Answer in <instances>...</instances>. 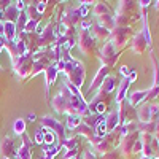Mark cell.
Instances as JSON below:
<instances>
[{
    "label": "cell",
    "instance_id": "6da1fadb",
    "mask_svg": "<svg viewBox=\"0 0 159 159\" xmlns=\"http://www.w3.org/2000/svg\"><path fill=\"white\" fill-rule=\"evenodd\" d=\"M72 94L70 91L62 84V88L59 89V92L52 97L51 100V107L54 108L56 113L59 115H69L70 113V103H72Z\"/></svg>",
    "mask_w": 159,
    "mask_h": 159
},
{
    "label": "cell",
    "instance_id": "7a4b0ae2",
    "mask_svg": "<svg viewBox=\"0 0 159 159\" xmlns=\"http://www.w3.org/2000/svg\"><path fill=\"white\" fill-rule=\"evenodd\" d=\"M76 46H78L80 52L84 54V56L99 54V51H97V42L92 38V35L89 34V30H78Z\"/></svg>",
    "mask_w": 159,
    "mask_h": 159
},
{
    "label": "cell",
    "instance_id": "3957f363",
    "mask_svg": "<svg viewBox=\"0 0 159 159\" xmlns=\"http://www.w3.org/2000/svg\"><path fill=\"white\" fill-rule=\"evenodd\" d=\"M132 37H134V29L132 27H115L111 30L110 40H111V43L115 45L116 51H119V49H123L127 45L129 40H132Z\"/></svg>",
    "mask_w": 159,
    "mask_h": 159
},
{
    "label": "cell",
    "instance_id": "277c9868",
    "mask_svg": "<svg viewBox=\"0 0 159 159\" xmlns=\"http://www.w3.org/2000/svg\"><path fill=\"white\" fill-rule=\"evenodd\" d=\"M97 56H99L102 65H107V67L111 69L116 64V61L119 59V51H116L115 45L111 43V40H108V42H105V45L102 46V49L99 51Z\"/></svg>",
    "mask_w": 159,
    "mask_h": 159
},
{
    "label": "cell",
    "instance_id": "5b68a950",
    "mask_svg": "<svg viewBox=\"0 0 159 159\" xmlns=\"http://www.w3.org/2000/svg\"><path fill=\"white\" fill-rule=\"evenodd\" d=\"M40 124H42L43 127H46L49 132H54V134L57 135L59 142H62L65 137H67V129H65V124H62L61 121H57L56 118H52V116H43L42 118V121H40Z\"/></svg>",
    "mask_w": 159,
    "mask_h": 159
},
{
    "label": "cell",
    "instance_id": "8992f818",
    "mask_svg": "<svg viewBox=\"0 0 159 159\" xmlns=\"http://www.w3.org/2000/svg\"><path fill=\"white\" fill-rule=\"evenodd\" d=\"M139 139H140V132H132V134H127L124 139H121V143H119V147H118L119 156H121L123 159H130L134 145Z\"/></svg>",
    "mask_w": 159,
    "mask_h": 159
},
{
    "label": "cell",
    "instance_id": "52a82bcc",
    "mask_svg": "<svg viewBox=\"0 0 159 159\" xmlns=\"http://www.w3.org/2000/svg\"><path fill=\"white\" fill-rule=\"evenodd\" d=\"M110 72H111V69L107 67V65H102V67L97 70V73L94 75V78H92V81H91V84H89V88H88V94H89V96L94 97V96L97 94V91L100 89L102 83L105 81V78L110 75Z\"/></svg>",
    "mask_w": 159,
    "mask_h": 159
},
{
    "label": "cell",
    "instance_id": "ba28073f",
    "mask_svg": "<svg viewBox=\"0 0 159 159\" xmlns=\"http://www.w3.org/2000/svg\"><path fill=\"white\" fill-rule=\"evenodd\" d=\"M81 22V16H80V10L78 7H70L67 8L64 13H62V16H61V24L64 25V27H76V25Z\"/></svg>",
    "mask_w": 159,
    "mask_h": 159
},
{
    "label": "cell",
    "instance_id": "9c48e42d",
    "mask_svg": "<svg viewBox=\"0 0 159 159\" xmlns=\"http://www.w3.org/2000/svg\"><path fill=\"white\" fill-rule=\"evenodd\" d=\"M118 113H119V121H121V124L135 121V118H137V108H132L127 102V99L118 105Z\"/></svg>",
    "mask_w": 159,
    "mask_h": 159
},
{
    "label": "cell",
    "instance_id": "30bf717a",
    "mask_svg": "<svg viewBox=\"0 0 159 159\" xmlns=\"http://www.w3.org/2000/svg\"><path fill=\"white\" fill-rule=\"evenodd\" d=\"M89 34L92 35V38H94L96 42H108L110 37H111V32L108 29H105L97 21H92V27L89 29Z\"/></svg>",
    "mask_w": 159,
    "mask_h": 159
},
{
    "label": "cell",
    "instance_id": "8fae6325",
    "mask_svg": "<svg viewBox=\"0 0 159 159\" xmlns=\"http://www.w3.org/2000/svg\"><path fill=\"white\" fill-rule=\"evenodd\" d=\"M137 10H139L137 2H127V0H124V2H119L118 10H116V15H123V16L130 18L132 21H135V19H137V18H135Z\"/></svg>",
    "mask_w": 159,
    "mask_h": 159
},
{
    "label": "cell",
    "instance_id": "7c38bea8",
    "mask_svg": "<svg viewBox=\"0 0 159 159\" xmlns=\"http://www.w3.org/2000/svg\"><path fill=\"white\" fill-rule=\"evenodd\" d=\"M147 48H150V46L147 43V40H145L143 34L142 32L134 34V37L130 40V51L134 52V54H143V52L147 51Z\"/></svg>",
    "mask_w": 159,
    "mask_h": 159
},
{
    "label": "cell",
    "instance_id": "4fadbf2b",
    "mask_svg": "<svg viewBox=\"0 0 159 159\" xmlns=\"http://www.w3.org/2000/svg\"><path fill=\"white\" fill-rule=\"evenodd\" d=\"M148 96V91H134V92H129L127 94V102L132 108H139L142 103H145Z\"/></svg>",
    "mask_w": 159,
    "mask_h": 159
},
{
    "label": "cell",
    "instance_id": "5bb4252c",
    "mask_svg": "<svg viewBox=\"0 0 159 159\" xmlns=\"http://www.w3.org/2000/svg\"><path fill=\"white\" fill-rule=\"evenodd\" d=\"M105 126H107L108 134H110V132H113V130H116L119 126H121L118 108L116 110H111V111H107V115H105Z\"/></svg>",
    "mask_w": 159,
    "mask_h": 159
},
{
    "label": "cell",
    "instance_id": "9a60e30c",
    "mask_svg": "<svg viewBox=\"0 0 159 159\" xmlns=\"http://www.w3.org/2000/svg\"><path fill=\"white\" fill-rule=\"evenodd\" d=\"M130 84H132V83H130V80H129V78H123V81L118 84V92H116V97H115V100H116V103H118V105L127 99V94H129V88H130Z\"/></svg>",
    "mask_w": 159,
    "mask_h": 159
},
{
    "label": "cell",
    "instance_id": "2e32d148",
    "mask_svg": "<svg viewBox=\"0 0 159 159\" xmlns=\"http://www.w3.org/2000/svg\"><path fill=\"white\" fill-rule=\"evenodd\" d=\"M57 75H59V70H57V65H56V62H52L49 67L45 70V80H46V97L49 96V86L56 81V78H57Z\"/></svg>",
    "mask_w": 159,
    "mask_h": 159
},
{
    "label": "cell",
    "instance_id": "e0dca14e",
    "mask_svg": "<svg viewBox=\"0 0 159 159\" xmlns=\"http://www.w3.org/2000/svg\"><path fill=\"white\" fill-rule=\"evenodd\" d=\"M22 147L18 150L16 157L18 159H30V153H32V140L27 135H22Z\"/></svg>",
    "mask_w": 159,
    "mask_h": 159
},
{
    "label": "cell",
    "instance_id": "ac0fdd59",
    "mask_svg": "<svg viewBox=\"0 0 159 159\" xmlns=\"http://www.w3.org/2000/svg\"><path fill=\"white\" fill-rule=\"evenodd\" d=\"M0 150H2V154L5 156V159H16V150H15V145H13L11 139H3L2 142V147H0Z\"/></svg>",
    "mask_w": 159,
    "mask_h": 159
},
{
    "label": "cell",
    "instance_id": "d6986e66",
    "mask_svg": "<svg viewBox=\"0 0 159 159\" xmlns=\"http://www.w3.org/2000/svg\"><path fill=\"white\" fill-rule=\"evenodd\" d=\"M137 121L139 123H153L151 121V110H150V103H142L137 108Z\"/></svg>",
    "mask_w": 159,
    "mask_h": 159
},
{
    "label": "cell",
    "instance_id": "ffe728a7",
    "mask_svg": "<svg viewBox=\"0 0 159 159\" xmlns=\"http://www.w3.org/2000/svg\"><path fill=\"white\" fill-rule=\"evenodd\" d=\"M142 22H143V27H142V34L145 37V40H147L148 46H151V34H150V25H148V13H147V8H142Z\"/></svg>",
    "mask_w": 159,
    "mask_h": 159
},
{
    "label": "cell",
    "instance_id": "44dd1931",
    "mask_svg": "<svg viewBox=\"0 0 159 159\" xmlns=\"http://www.w3.org/2000/svg\"><path fill=\"white\" fill-rule=\"evenodd\" d=\"M62 150V145L61 142L59 143H54V145H49V147H45L43 151H42V156L40 159H54V156Z\"/></svg>",
    "mask_w": 159,
    "mask_h": 159
},
{
    "label": "cell",
    "instance_id": "7402d4cb",
    "mask_svg": "<svg viewBox=\"0 0 159 159\" xmlns=\"http://www.w3.org/2000/svg\"><path fill=\"white\" fill-rule=\"evenodd\" d=\"M110 13H111V10L105 2H96L94 7H92V15L96 16V19H99L105 15H110Z\"/></svg>",
    "mask_w": 159,
    "mask_h": 159
},
{
    "label": "cell",
    "instance_id": "603a6c76",
    "mask_svg": "<svg viewBox=\"0 0 159 159\" xmlns=\"http://www.w3.org/2000/svg\"><path fill=\"white\" fill-rule=\"evenodd\" d=\"M116 89V78L113 75H108L107 78H105V81L102 83L100 86V92H105V94H111V92H115Z\"/></svg>",
    "mask_w": 159,
    "mask_h": 159
},
{
    "label": "cell",
    "instance_id": "cb8c5ba5",
    "mask_svg": "<svg viewBox=\"0 0 159 159\" xmlns=\"http://www.w3.org/2000/svg\"><path fill=\"white\" fill-rule=\"evenodd\" d=\"M76 135L78 137H84V139H88V142L92 139V137H96V132H94V129H92V127H89V126H86V124H80L76 129Z\"/></svg>",
    "mask_w": 159,
    "mask_h": 159
},
{
    "label": "cell",
    "instance_id": "d4e9b609",
    "mask_svg": "<svg viewBox=\"0 0 159 159\" xmlns=\"http://www.w3.org/2000/svg\"><path fill=\"white\" fill-rule=\"evenodd\" d=\"M62 148L64 151H69V150H73V148H78V145H80V137L78 135H72V137H65L62 142Z\"/></svg>",
    "mask_w": 159,
    "mask_h": 159
},
{
    "label": "cell",
    "instance_id": "484cf974",
    "mask_svg": "<svg viewBox=\"0 0 159 159\" xmlns=\"http://www.w3.org/2000/svg\"><path fill=\"white\" fill-rule=\"evenodd\" d=\"M81 123H83L81 116H78V115H67V119H65V129L75 130Z\"/></svg>",
    "mask_w": 159,
    "mask_h": 159
},
{
    "label": "cell",
    "instance_id": "4316f807",
    "mask_svg": "<svg viewBox=\"0 0 159 159\" xmlns=\"http://www.w3.org/2000/svg\"><path fill=\"white\" fill-rule=\"evenodd\" d=\"M99 24H102L105 29H108L110 32L116 27V24H115V16H111V13L110 15H105V16H102V18H99V19H96Z\"/></svg>",
    "mask_w": 159,
    "mask_h": 159
},
{
    "label": "cell",
    "instance_id": "83f0119b",
    "mask_svg": "<svg viewBox=\"0 0 159 159\" xmlns=\"http://www.w3.org/2000/svg\"><path fill=\"white\" fill-rule=\"evenodd\" d=\"M151 64H153V84H159V61L154 54H151Z\"/></svg>",
    "mask_w": 159,
    "mask_h": 159
},
{
    "label": "cell",
    "instance_id": "f1b7e54d",
    "mask_svg": "<svg viewBox=\"0 0 159 159\" xmlns=\"http://www.w3.org/2000/svg\"><path fill=\"white\" fill-rule=\"evenodd\" d=\"M13 130H15L16 135H24L25 132V119H16L15 124H13Z\"/></svg>",
    "mask_w": 159,
    "mask_h": 159
},
{
    "label": "cell",
    "instance_id": "f546056e",
    "mask_svg": "<svg viewBox=\"0 0 159 159\" xmlns=\"http://www.w3.org/2000/svg\"><path fill=\"white\" fill-rule=\"evenodd\" d=\"M94 132H96V135H97V137H102V139L108 134L107 126H105V119H103V121H100V123L97 124V127L94 129Z\"/></svg>",
    "mask_w": 159,
    "mask_h": 159
},
{
    "label": "cell",
    "instance_id": "4dcf8cb0",
    "mask_svg": "<svg viewBox=\"0 0 159 159\" xmlns=\"http://www.w3.org/2000/svg\"><path fill=\"white\" fill-rule=\"evenodd\" d=\"M157 96H159V84H153V86L148 89V96H147V100H154Z\"/></svg>",
    "mask_w": 159,
    "mask_h": 159
},
{
    "label": "cell",
    "instance_id": "1f68e13d",
    "mask_svg": "<svg viewBox=\"0 0 159 159\" xmlns=\"http://www.w3.org/2000/svg\"><path fill=\"white\" fill-rule=\"evenodd\" d=\"M80 148H73V150H69V151H64V156L62 159H76L80 156Z\"/></svg>",
    "mask_w": 159,
    "mask_h": 159
},
{
    "label": "cell",
    "instance_id": "d6a6232c",
    "mask_svg": "<svg viewBox=\"0 0 159 159\" xmlns=\"http://www.w3.org/2000/svg\"><path fill=\"white\" fill-rule=\"evenodd\" d=\"M150 110H151V121L156 123L159 119V105L157 103H150Z\"/></svg>",
    "mask_w": 159,
    "mask_h": 159
},
{
    "label": "cell",
    "instance_id": "836d02e7",
    "mask_svg": "<svg viewBox=\"0 0 159 159\" xmlns=\"http://www.w3.org/2000/svg\"><path fill=\"white\" fill-rule=\"evenodd\" d=\"M38 24H40V21H32V19H29L27 24H25V32H35L37 27H38Z\"/></svg>",
    "mask_w": 159,
    "mask_h": 159
},
{
    "label": "cell",
    "instance_id": "e575fe53",
    "mask_svg": "<svg viewBox=\"0 0 159 159\" xmlns=\"http://www.w3.org/2000/svg\"><path fill=\"white\" fill-rule=\"evenodd\" d=\"M78 10H80V16H81V19H86L88 15H89V11H91L89 7H86V5H83V3H80Z\"/></svg>",
    "mask_w": 159,
    "mask_h": 159
},
{
    "label": "cell",
    "instance_id": "d590c367",
    "mask_svg": "<svg viewBox=\"0 0 159 159\" xmlns=\"http://www.w3.org/2000/svg\"><path fill=\"white\" fill-rule=\"evenodd\" d=\"M92 27V21L91 19H81V22H80V30H89Z\"/></svg>",
    "mask_w": 159,
    "mask_h": 159
},
{
    "label": "cell",
    "instance_id": "8d00e7d4",
    "mask_svg": "<svg viewBox=\"0 0 159 159\" xmlns=\"http://www.w3.org/2000/svg\"><path fill=\"white\" fill-rule=\"evenodd\" d=\"M102 159H121V157H119V151H118V148H116V150H113V151H110V153H107V154H103Z\"/></svg>",
    "mask_w": 159,
    "mask_h": 159
},
{
    "label": "cell",
    "instance_id": "74e56055",
    "mask_svg": "<svg viewBox=\"0 0 159 159\" xmlns=\"http://www.w3.org/2000/svg\"><path fill=\"white\" fill-rule=\"evenodd\" d=\"M130 67L129 65H121V67H119V75H121L123 78H127L129 75H130Z\"/></svg>",
    "mask_w": 159,
    "mask_h": 159
},
{
    "label": "cell",
    "instance_id": "f35d334b",
    "mask_svg": "<svg viewBox=\"0 0 159 159\" xmlns=\"http://www.w3.org/2000/svg\"><path fill=\"white\" fill-rule=\"evenodd\" d=\"M43 139H45V134L42 130H37V134H35V143H38V145H43Z\"/></svg>",
    "mask_w": 159,
    "mask_h": 159
},
{
    "label": "cell",
    "instance_id": "ab89813d",
    "mask_svg": "<svg viewBox=\"0 0 159 159\" xmlns=\"http://www.w3.org/2000/svg\"><path fill=\"white\" fill-rule=\"evenodd\" d=\"M137 153H142V142H140V139L135 142L134 150H132V154H137Z\"/></svg>",
    "mask_w": 159,
    "mask_h": 159
},
{
    "label": "cell",
    "instance_id": "60d3db41",
    "mask_svg": "<svg viewBox=\"0 0 159 159\" xmlns=\"http://www.w3.org/2000/svg\"><path fill=\"white\" fill-rule=\"evenodd\" d=\"M83 159H97V157H96V154H94V153H92V150H89V151H86V153H84Z\"/></svg>",
    "mask_w": 159,
    "mask_h": 159
},
{
    "label": "cell",
    "instance_id": "b9f144b4",
    "mask_svg": "<svg viewBox=\"0 0 159 159\" xmlns=\"http://www.w3.org/2000/svg\"><path fill=\"white\" fill-rule=\"evenodd\" d=\"M127 78L130 80V83H134L135 80H137V72H135V70H132V72H130V75H129Z\"/></svg>",
    "mask_w": 159,
    "mask_h": 159
},
{
    "label": "cell",
    "instance_id": "7bdbcfd3",
    "mask_svg": "<svg viewBox=\"0 0 159 159\" xmlns=\"http://www.w3.org/2000/svg\"><path fill=\"white\" fill-rule=\"evenodd\" d=\"M29 121H35V115H34V113L29 115Z\"/></svg>",
    "mask_w": 159,
    "mask_h": 159
},
{
    "label": "cell",
    "instance_id": "ee69618b",
    "mask_svg": "<svg viewBox=\"0 0 159 159\" xmlns=\"http://www.w3.org/2000/svg\"><path fill=\"white\" fill-rule=\"evenodd\" d=\"M140 159H154V157H150V156H140Z\"/></svg>",
    "mask_w": 159,
    "mask_h": 159
},
{
    "label": "cell",
    "instance_id": "f6af8a7d",
    "mask_svg": "<svg viewBox=\"0 0 159 159\" xmlns=\"http://www.w3.org/2000/svg\"><path fill=\"white\" fill-rule=\"evenodd\" d=\"M154 8H156V10H159V2H154Z\"/></svg>",
    "mask_w": 159,
    "mask_h": 159
},
{
    "label": "cell",
    "instance_id": "bcb514c9",
    "mask_svg": "<svg viewBox=\"0 0 159 159\" xmlns=\"http://www.w3.org/2000/svg\"><path fill=\"white\" fill-rule=\"evenodd\" d=\"M154 159H159V157H157V156H154Z\"/></svg>",
    "mask_w": 159,
    "mask_h": 159
},
{
    "label": "cell",
    "instance_id": "7dc6e473",
    "mask_svg": "<svg viewBox=\"0 0 159 159\" xmlns=\"http://www.w3.org/2000/svg\"><path fill=\"white\" fill-rule=\"evenodd\" d=\"M76 159H81V157H80V156H78V157H76Z\"/></svg>",
    "mask_w": 159,
    "mask_h": 159
},
{
    "label": "cell",
    "instance_id": "c3c4849f",
    "mask_svg": "<svg viewBox=\"0 0 159 159\" xmlns=\"http://www.w3.org/2000/svg\"><path fill=\"white\" fill-rule=\"evenodd\" d=\"M156 123H159V119H157V121H156Z\"/></svg>",
    "mask_w": 159,
    "mask_h": 159
}]
</instances>
